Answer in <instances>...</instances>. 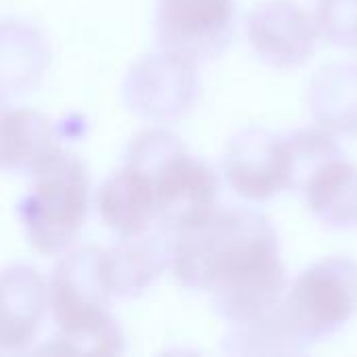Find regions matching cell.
Instances as JSON below:
<instances>
[{
    "mask_svg": "<svg viewBox=\"0 0 357 357\" xmlns=\"http://www.w3.org/2000/svg\"><path fill=\"white\" fill-rule=\"evenodd\" d=\"M236 31L234 0H157L155 36L161 50L192 63L220 56Z\"/></svg>",
    "mask_w": 357,
    "mask_h": 357,
    "instance_id": "obj_7",
    "label": "cell"
},
{
    "mask_svg": "<svg viewBox=\"0 0 357 357\" xmlns=\"http://www.w3.org/2000/svg\"><path fill=\"white\" fill-rule=\"evenodd\" d=\"M50 44L31 23L0 21V98L23 96L36 90L50 67Z\"/></svg>",
    "mask_w": 357,
    "mask_h": 357,
    "instance_id": "obj_12",
    "label": "cell"
},
{
    "mask_svg": "<svg viewBox=\"0 0 357 357\" xmlns=\"http://www.w3.org/2000/svg\"><path fill=\"white\" fill-rule=\"evenodd\" d=\"M316 220L331 228L357 224V167L339 155L320 165L299 190Z\"/></svg>",
    "mask_w": 357,
    "mask_h": 357,
    "instance_id": "obj_15",
    "label": "cell"
},
{
    "mask_svg": "<svg viewBox=\"0 0 357 357\" xmlns=\"http://www.w3.org/2000/svg\"><path fill=\"white\" fill-rule=\"evenodd\" d=\"M128 165L144 172L157 195V224L167 234L199 220L218 205L220 182L201 157L165 128L140 130L126 149Z\"/></svg>",
    "mask_w": 357,
    "mask_h": 357,
    "instance_id": "obj_3",
    "label": "cell"
},
{
    "mask_svg": "<svg viewBox=\"0 0 357 357\" xmlns=\"http://www.w3.org/2000/svg\"><path fill=\"white\" fill-rule=\"evenodd\" d=\"M2 105H4V98H0V107H2Z\"/></svg>",
    "mask_w": 357,
    "mask_h": 357,
    "instance_id": "obj_20",
    "label": "cell"
},
{
    "mask_svg": "<svg viewBox=\"0 0 357 357\" xmlns=\"http://www.w3.org/2000/svg\"><path fill=\"white\" fill-rule=\"evenodd\" d=\"M167 253L176 280L207 293L215 312L232 324L261 318L287 291L276 228L249 207L215 205L167 234Z\"/></svg>",
    "mask_w": 357,
    "mask_h": 357,
    "instance_id": "obj_1",
    "label": "cell"
},
{
    "mask_svg": "<svg viewBox=\"0 0 357 357\" xmlns=\"http://www.w3.org/2000/svg\"><path fill=\"white\" fill-rule=\"evenodd\" d=\"M287 190H301L305 180L326 161L345 155L335 134L326 128H301L284 136Z\"/></svg>",
    "mask_w": 357,
    "mask_h": 357,
    "instance_id": "obj_18",
    "label": "cell"
},
{
    "mask_svg": "<svg viewBox=\"0 0 357 357\" xmlns=\"http://www.w3.org/2000/svg\"><path fill=\"white\" fill-rule=\"evenodd\" d=\"M48 312V282L40 270L17 264L0 272V351L27 349Z\"/></svg>",
    "mask_w": 357,
    "mask_h": 357,
    "instance_id": "obj_10",
    "label": "cell"
},
{
    "mask_svg": "<svg viewBox=\"0 0 357 357\" xmlns=\"http://www.w3.org/2000/svg\"><path fill=\"white\" fill-rule=\"evenodd\" d=\"M111 299L100 247H82L63 255L48 282V310L59 328L50 351L121 354L126 339L109 312Z\"/></svg>",
    "mask_w": 357,
    "mask_h": 357,
    "instance_id": "obj_2",
    "label": "cell"
},
{
    "mask_svg": "<svg viewBox=\"0 0 357 357\" xmlns=\"http://www.w3.org/2000/svg\"><path fill=\"white\" fill-rule=\"evenodd\" d=\"M199 94L197 63L167 50L140 56L121 84L126 107L151 123L184 119L195 109Z\"/></svg>",
    "mask_w": 357,
    "mask_h": 357,
    "instance_id": "obj_6",
    "label": "cell"
},
{
    "mask_svg": "<svg viewBox=\"0 0 357 357\" xmlns=\"http://www.w3.org/2000/svg\"><path fill=\"white\" fill-rule=\"evenodd\" d=\"M29 176L31 186L17 205V218L33 251L61 255L79 236L88 218V169L77 155L59 144Z\"/></svg>",
    "mask_w": 357,
    "mask_h": 357,
    "instance_id": "obj_4",
    "label": "cell"
},
{
    "mask_svg": "<svg viewBox=\"0 0 357 357\" xmlns=\"http://www.w3.org/2000/svg\"><path fill=\"white\" fill-rule=\"evenodd\" d=\"M59 140V130L42 113L6 100L0 107V172L29 174Z\"/></svg>",
    "mask_w": 357,
    "mask_h": 357,
    "instance_id": "obj_14",
    "label": "cell"
},
{
    "mask_svg": "<svg viewBox=\"0 0 357 357\" xmlns=\"http://www.w3.org/2000/svg\"><path fill=\"white\" fill-rule=\"evenodd\" d=\"M102 266L113 299H136L169 266L167 238L161 241L146 234L121 238L117 245L102 249Z\"/></svg>",
    "mask_w": 357,
    "mask_h": 357,
    "instance_id": "obj_13",
    "label": "cell"
},
{
    "mask_svg": "<svg viewBox=\"0 0 357 357\" xmlns=\"http://www.w3.org/2000/svg\"><path fill=\"white\" fill-rule=\"evenodd\" d=\"M224 351L230 356H301L307 349L291 335L276 307L257 320L234 324L224 339Z\"/></svg>",
    "mask_w": 357,
    "mask_h": 357,
    "instance_id": "obj_17",
    "label": "cell"
},
{
    "mask_svg": "<svg viewBox=\"0 0 357 357\" xmlns=\"http://www.w3.org/2000/svg\"><path fill=\"white\" fill-rule=\"evenodd\" d=\"M228 186L251 203H261L287 190L284 136L249 126L232 136L224 155Z\"/></svg>",
    "mask_w": 357,
    "mask_h": 357,
    "instance_id": "obj_8",
    "label": "cell"
},
{
    "mask_svg": "<svg viewBox=\"0 0 357 357\" xmlns=\"http://www.w3.org/2000/svg\"><path fill=\"white\" fill-rule=\"evenodd\" d=\"M314 119L333 134H357V63L337 61L322 67L310 84Z\"/></svg>",
    "mask_w": 357,
    "mask_h": 357,
    "instance_id": "obj_16",
    "label": "cell"
},
{
    "mask_svg": "<svg viewBox=\"0 0 357 357\" xmlns=\"http://www.w3.org/2000/svg\"><path fill=\"white\" fill-rule=\"evenodd\" d=\"M316 21L289 0H268L247 17V38L255 54L276 67L295 69L307 63L318 46Z\"/></svg>",
    "mask_w": 357,
    "mask_h": 357,
    "instance_id": "obj_9",
    "label": "cell"
},
{
    "mask_svg": "<svg viewBox=\"0 0 357 357\" xmlns=\"http://www.w3.org/2000/svg\"><path fill=\"white\" fill-rule=\"evenodd\" d=\"M318 33L341 48H357V0H318Z\"/></svg>",
    "mask_w": 357,
    "mask_h": 357,
    "instance_id": "obj_19",
    "label": "cell"
},
{
    "mask_svg": "<svg viewBox=\"0 0 357 357\" xmlns=\"http://www.w3.org/2000/svg\"><path fill=\"white\" fill-rule=\"evenodd\" d=\"M276 312L305 349L335 335L357 312V264L326 257L310 266L282 295Z\"/></svg>",
    "mask_w": 357,
    "mask_h": 357,
    "instance_id": "obj_5",
    "label": "cell"
},
{
    "mask_svg": "<svg viewBox=\"0 0 357 357\" xmlns=\"http://www.w3.org/2000/svg\"><path fill=\"white\" fill-rule=\"evenodd\" d=\"M102 224L119 238L142 236L157 222V195L153 180L123 163L113 172L96 195Z\"/></svg>",
    "mask_w": 357,
    "mask_h": 357,
    "instance_id": "obj_11",
    "label": "cell"
}]
</instances>
